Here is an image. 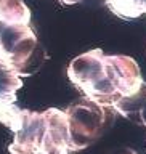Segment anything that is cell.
I'll use <instances>...</instances> for the list:
<instances>
[{"instance_id":"obj_1","label":"cell","mask_w":146,"mask_h":154,"mask_svg":"<svg viewBox=\"0 0 146 154\" xmlns=\"http://www.w3.org/2000/svg\"><path fill=\"white\" fill-rule=\"evenodd\" d=\"M67 77L87 100L108 108H114L144 84L133 58L104 55L100 48L76 56L67 66Z\"/></svg>"},{"instance_id":"obj_8","label":"cell","mask_w":146,"mask_h":154,"mask_svg":"<svg viewBox=\"0 0 146 154\" xmlns=\"http://www.w3.org/2000/svg\"><path fill=\"white\" fill-rule=\"evenodd\" d=\"M24 109L18 108L16 103H0V122L14 133L21 125Z\"/></svg>"},{"instance_id":"obj_7","label":"cell","mask_w":146,"mask_h":154,"mask_svg":"<svg viewBox=\"0 0 146 154\" xmlns=\"http://www.w3.org/2000/svg\"><path fill=\"white\" fill-rule=\"evenodd\" d=\"M108 8L122 19H135L146 13V0H104Z\"/></svg>"},{"instance_id":"obj_6","label":"cell","mask_w":146,"mask_h":154,"mask_svg":"<svg viewBox=\"0 0 146 154\" xmlns=\"http://www.w3.org/2000/svg\"><path fill=\"white\" fill-rule=\"evenodd\" d=\"M21 87V75L0 56V103H16V91Z\"/></svg>"},{"instance_id":"obj_5","label":"cell","mask_w":146,"mask_h":154,"mask_svg":"<svg viewBox=\"0 0 146 154\" xmlns=\"http://www.w3.org/2000/svg\"><path fill=\"white\" fill-rule=\"evenodd\" d=\"M114 109L135 124L146 125V82L138 91L114 104Z\"/></svg>"},{"instance_id":"obj_4","label":"cell","mask_w":146,"mask_h":154,"mask_svg":"<svg viewBox=\"0 0 146 154\" xmlns=\"http://www.w3.org/2000/svg\"><path fill=\"white\" fill-rule=\"evenodd\" d=\"M69 130V151H80L95 143L109 124L108 106H101L90 100L79 101L66 111Z\"/></svg>"},{"instance_id":"obj_2","label":"cell","mask_w":146,"mask_h":154,"mask_svg":"<svg viewBox=\"0 0 146 154\" xmlns=\"http://www.w3.org/2000/svg\"><path fill=\"white\" fill-rule=\"evenodd\" d=\"M11 154H67L69 130L66 112L50 108L43 112L24 109L19 128L8 146Z\"/></svg>"},{"instance_id":"obj_3","label":"cell","mask_w":146,"mask_h":154,"mask_svg":"<svg viewBox=\"0 0 146 154\" xmlns=\"http://www.w3.org/2000/svg\"><path fill=\"white\" fill-rule=\"evenodd\" d=\"M0 56L21 77L37 72L47 53L31 24L0 21Z\"/></svg>"},{"instance_id":"obj_9","label":"cell","mask_w":146,"mask_h":154,"mask_svg":"<svg viewBox=\"0 0 146 154\" xmlns=\"http://www.w3.org/2000/svg\"><path fill=\"white\" fill-rule=\"evenodd\" d=\"M120 154H137L135 151H132V149H125L124 152H120Z\"/></svg>"}]
</instances>
